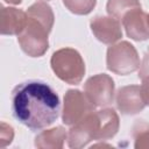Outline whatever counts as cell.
Listing matches in <instances>:
<instances>
[{
  "label": "cell",
  "mask_w": 149,
  "mask_h": 149,
  "mask_svg": "<svg viewBox=\"0 0 149 149\" xmlns=\"http://www.w3.org/2000/svg\"><path fill=\"white\" fill-rule=\"evenodd\" d=\"M59 107L57 93L40 80L21 83L12 92L14 118L33 132L52 125L58 118Z\"/></svg>",
  "instance_id": "cell-1"
},
{
  "label": "cell",
  "mask_w": 149,
  "mask_h": 149,
  "mask_svg": "<svg viewBox=\"0 0 149 149\" xmlns=\"http://www.w3.org/2000/svg\"><path fill=\"white\" fill-rule=\"evenodd\" d=\"M55 74L70 85L79 84L85 74V63L80 54L72 48H63L55 51L50 59Z\"/></svg>",
  "instance_id": "cell-2"
},
{
  "label": "cell",
  "mask_w": 149,
  "mask_h": 149,
  "mask_svg": "<svg viewBox=\"0 0 149 149\" xmlns=\"http://www.w3.org/2000/svg\"><path fill=\"white\" fill-rule=\"evenodd\" d=\"M51 29L52 28L40 20L27 15V23L23 30L17 35L21 49L30 57L43 56L49 48L48 35Z\"/></svg>",
  "instance_id": "cell-3"
},
{
  "label": "cell",
  "mask_w": 149,
  "mask_h": 149,
  "mask_svg": "<svg viewBox=\"0 0 149 149\" xmlns=\"http://www.w3.org/2000/svg\"><path fill=\"white\" fill-rule=\"evenodd\" d=\"M106 64L109 71L121 76L135 72L141 65L135 47L128 41H121L107 49Z\"/></svg>",
  "instance_id": "cell-4"
},
{
  "label": "cell",
  "mask_w": 149,
  "mask_h": 149,
  "mask_svg": "<svg viewBox=\"0 0 149 149\" xmlns=\"http://www.w3.org/2000/svg\"><path fill=\"white\" fill-rule=\"evenodd\" d=\"M100 130V120L98 112H91L80 121L71 126L68 135V146L72 149H79L87 146L91 141L98 140Z\"/></svg>",
  "instance_id": "cell-5"
},
{
  "label": "cell",
  "mask_w": 149,
  "mask_h": 149,
  "mask_svg": "<svg viewBox=\"0 0 149 149\" xmlns=\"http://www.w3.org/2000/svg\"><path fill=\"white\" fill-rule=\"evenodd\" d=\"M94 107L85 93H81L79 90H68L64 95L62 121L66 126H73L93 112Z\"/></svg>",
  "instance_id": "cell-6"
},
{
  "label": "cell",
  "mask_w": 149,
  "mask_h": 149,
  "mask_svg": "<svg viewBox=\"0 0 149 149\" xmlns=\"http://www.w3.org/2000/svg\"><path fill=\"white\" fill-rule=\"evenodd\" d=\"M114 80L106 73H99L90 77L84 85L86 97L95 107L111 105L114 98Z\"/></svg>",
  "instance_id": "cell-7"
},
{
  "label": "cell",
  "mask_w": 149,
  "mask_h": 149,
  "mask_svg": "<svg viewBox=\"0 0 149 149\" xmlns=\"http://www.w3.org/2000/svg\"><path fill=\"white\" fill-rule=\"evenodd\" d=\"M90 27L97 40L105 44H113L122 37L120 21L112 16H95L91 20Z\"/></svg>",
  "instance_id": "cell-8"
},
{
  "label": "cell",
  "mask_w": 149,
  "mask_h": 149,
  "mask_svg": "<svg viewBox=\"0 0 149 149\" xmlns=\"http://www.w3.org/2000/svg\"><path fill=\"white\" fill-rule=\"evenodd\" d=\"M116 107L125 115H134L143 111L146 104L137 85L122 86L116 92Z\"/></svg>",
  "instance_id": "cell-9"
},
{
  "label": "cell",
  "mask_w": 149,
  "mask_h": 149,
  "mask_svg": "<svg viewBox=\"0 0 149 149\" xmlns=\"http://www.w3.org/2000/svg\"><path fill=\"white\" fill-rule=\"evenodd\" d=\"M122 24L128 37L134 41H146L149 38V14L141 8L127 13L122 19Z\"/></svg>",
  "instance_id": "cell-10"
},
{
  "label": "cell",
  "mask_w": 149,
  "mask_h": 149,
  "mask_svg": "<svg viewBox=\"0 0 149 149\" xmlns=\"http://www.w3.org/2000/svg\"><path fill=\"white\" fill-rule=\"evenodd\" d=\"M27 23V13L14 7L1 8V27L2 35H19Z\"/></svg>",
  "instance_id": "cell-11"
},
{
  "label": "cell",
  "mask_w": 149,
  "mask_h": 149,
  "mask_svg": "<svg viewBox=\"0 0 149 149\" xmlns=\"http://www.w3.org/2000/svg\"><path fill=\"white\" fill-rule=\"evenodd\" d=\"M65 140L66 132L59 126L40 133L35 137V146L41 149H62Z\"/></svg>",
  "instance_id": "cell-12"
},
{
  "label": "cell",
  "mask_w": 149,
  "mask_h": 149,
  "mask_svg": "<svg viewBox=\"0 0 149 149\" xmlns=\"http://www.w3.org/2000/svg\"><path fill=\"white\" fill-rule=\"evenodd\" d=\"M97 112L100 120V130H99L98 140L104 141L112 139L113 136H115V134L119 130V126H120L119 115L113 108H102Z\"/></svg>",
  "instance_id": "cell-13"
},
{
  "label": "cell",
  "mask_w": 149,
  "mask_h": 149,
  "mask_svg": "<svg viewBox=\"0 0 149 149\" xmlns=\"http://www.w3.org/2000/svg\"><path fill=\"white\" fill-rule=\"evenodd\" d=\"M136 8H141L139 0H108L106 6L108 15L119 21H122L127 13Z\"/></svg>",
  "instance_id": "cell-14"
},
{
  "label": "cell",
  "mask_w": 149,
  "mask_h": 149,
  "mask_svg": "<svg viewBox=\"0 0 149 149\" xmlns=\"http://www.w3.org/2000/svg\"><path fill=\"white\" fill-rule=\"evenodd\" d=\"M133 139L136 149H149V123L137 120L133 126Z\"/></svg>",
  "instance_id": "cell-15"
},
{
  "label": "cell",
  "mask_w": 149,
  "mask_h": 149,
  "mask_svg": "<svg viewBox=\"0 0 149 149\" xmlns=\"http://www.w3.org/2000/svg\"><path fill=\"white\" fill-rule=\"evenodd\" d=\"M97 0H63L64 6L73 14L86 15L92 12Z\"/></svg>",
  "instance_id": "cell-16"
},
{
  "label": "cell",
  "mask_w": 149,
  "mask_h": 149,
  "mask_svg": "<svg viewBox=\"0 0 149 149\" xmlns=\"http://www.w3.org/2000/svg\"><path fill=\"white\" fill-rule=\"evenodd\" d=\"M142 79V85H141V94H142V99L144 101V104L147 106H149V76H146Z\"/></svg>",
  "instance_id": "cell-17"
},
{
  "label": "cell",
  "mask_w": 149,
  "mask_h": 149,
  "mask_svg": "<svg viewBox=\"0 0 149 149\" xmlns=\"http://www.w3.org/2000/svg\"><path fill=\"white\" fill-rule=\"evenodd\" d=\"M146 76H149V49L143 56L142 64L140 65V71H139V77L143 78Z\"/></svg>",
  "instance_id": "cell-18"
},
{
  "label": "cell",
  "mask_w": 149,
  "mask_h": 149,
  "mask_svg": "<svg viewBox=\"0 0 149 149\" xmlns=\"http://www.w3.org/2000/svg\"><path fill=\"white\" fill-rule=\"evenodd\" d=\"M7 3H12V5H19L22 2V0H5Z\"/></svg>",
  "instance_id": "cell-19"
},
{
  "label": "cell",
  "mask_w": 149,
  "mask_h": 149,
  "mask_svg": "<svg viewBox=\"0 0 149 149\" xmlns=\"http://www.w3.org/2000/svg\"><path fill=\"white\" fill-rule=\"evenodd\" d=\"M43 1H48V0H43Z\"/></svg>",
  "instance_id": "cell-20"
}]
</instances>
